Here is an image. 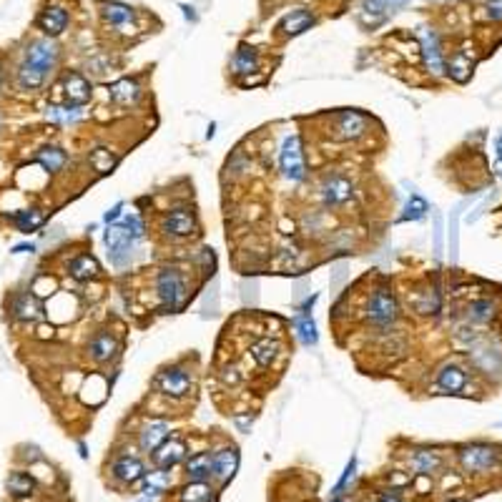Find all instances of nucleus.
<instances>
[{
    "instance_id": "nucleus-30",
    "label": "nucleus",
    "mask_w": 502,
    "mask_h": 502,
    "mask_svg": "<svg viewBox=\"0 0 502 502\" xmlns=\"http://www.w3.org/2000/svg\"><path fill=\"white\" fill-rule=\"evenodd\" d=\"M234 71L239 76H249V73H257L259 71V58H257V51L249 46V43H241L234 55Z\"/></svg>"
},
{
    "instance_id": "nucleus-38",
    "label": "nucleus",
    "mask_w": 502,
    "mask_h": 502,
    "mask_svg": "<svg viewBox=\"0 0 502 502\" xmlns=\"http://www.w3.org/2000/svg\"><path fill=\"white\" fill-rule=\"evenodd\" d=\"M168 490V475L164 469H156V472H146L144 475V495L146 497H159L161 492Z\"/></svg>"
},
{
    "instance_id": "nucleus-8",
    "label": "nucleus",
    "mask_w": 502,
    "mask_h": 502,
    "mask_svg": "<svg viewBox=\"0 0 502 502\" xmlns=\"http://www.w3.org/2000/svg\"><path fill=\"white\" fill-rule=\"evenodd\" d=\"M419 43H422V58H424V68L432 76H442L444 73V60H442V51H440V40L432 33L430 28H419Z\"/></svg>"
},
{
    "instance_id": "nucleus-36",
    "label": "nucleus",
    "mask_w": 502,
    "mask_h": 502,
    "mask_svg": "<svg viewBox=\"0 0 502 502\" xmlns=\"http://www.w3.org/2000/svg\"><path fill=\"white\" fill-rule=\"evenodd\" d=\"M181 502H214V490L206 483H196L191 480V485H186L179 495Z\"/></svg>"
},
{
    "instance_id": "nucleus-32",
    "label": "nucleus",
    "mask_w": 502,
    "mask_h": 502,
    "mask_svg": "<svg viewBox=\"0 0 502 502\" xmlns=\"http://www.w3.org/2000/svg\"><path fill=\"white\" fill-rule=\"evenodd\" d=\"M449 78H455L457 83H467L469 76H472V58L467 53H457L455 58L449 60L447 66H444Z\"/></svg>"
},
{
    "instance_id": "nucleus-33",
    "label": "nucleus",
    "mask_w": 502,
    "mask_h": 502,
    "mask_svg": "<svg viewBox=\"0 0 502 502\" xmlns=\"http://www.w3.org/2000/svg\"><path fill=\"white\" fill-rule=\"evenodd\" d=\"M387 18V3L384 0H364L362 3V23L370 28H376Z\"/></svg>"
},
{
    "instance_id": "nucleus-9",
    "label": "nucleus",
    "mask_w": 502,
    "mask_h": 502,
    "mask_svg": "<svg viewBox=\"0 0 502 502\" xmlns=\"http://www.w3.org/2000/svg\"><path fill=\"white\" fill-rule=\"evenodd\" d=\"M239 469V449L236 447H221L211 455V475L218 483H229Z\"/></svg>"
},
{
    "instance_id": "nucleus-28",
    "label": "nucleus",
    "mask_w": 502,
    "mask_h": 502,
    "mask_svg": "<svg viewBox=\"0 0 502 502\" xmlns=\"http://www.w3.org/2000/svg\"><path fill=\"white\" fill-rule=\"evenodd\" d=\"M294 329H297L299 342L304 344V347H317L319 342L317 324H314V319H311L306 311H299L297 317H294Z\"/></svg>"
},
{
    "instance_id": "nucleus-20",
    "label": "nucleus",
    "mask_w": 502,
    "mask_h": 502,
    "mask_svg": "<svg viewBox=\"0 0 502 502\" xmlns=\"http://www.w3.org/2000/svg\"><path fill=\"white\" fill-rule=\"evenodd\" d=\"M437 384H440V390L449 392V395H457V392L465 390V384H467V374H465L462 367H457V364H444L440 374H437Z\"/></svg>"
},
{
    "instance_id": "nucleus-5",
    "label": "nucleus",
    "mask_w": 502,
    "mask_h": 502,
    "mask_svg": "<svg viewBox=\"0 0 502 502\" xmlns=\"http://www.w3.org/2000/svg\"><path fill=\"white\" fill-rule=\"evenodd\" d=\"M161 229L164 234L173 239H184V236H191L196 232V216H193L191 209H186V206H173L168 211L164 214L161 218Z\"/></svg>"
},
{
    "instance_id": "nucleus-10",
    "label": "nucleus",
    "mask_w": 502,
    "mask_h": 502,
    "mask_svg": "<svg viewBox=\"0 0 502 502\" xmlns=\"http://www.w3.org/2000/svg\"><path fill=\"white\" fill-rule=\"evenodd\" d=\"M354 196V186L344 176H329L322 184V201L324 206H342Z\"/></svg>"
},
{
    "instance_id": "nucleus-3",
    "label": "nucleus",
    "mask_w": 502,
    "mask_h": 502,
    "mask_svg": "<svg viewBox=\"0 0 502 502\" xmlns=\"http://www.w3.org/2000/svg\"><path fill=\"white\" fill-rule=\"evenodd\" d=\"M279 168L284 173V179L294 181V184L306 179L304 151H302V141H299V136H286L284 139L282 151H279Z\"/></svg>"
},
{
    "instance_id": "nucleus-53",
    "label": "nucleus",
    "mask_w": 502,
    "mask_h": 502,
    "mask_svg": "<svg viewBox=\"0 0 502 502\" xmlns=\"http://www.w3.org/2000/svg\"><path fill=\"white\" fill-rule=\"evenodd\" d=\"M334 502H342V500H334Z\"/></svg>"
},
{
    "instance_id": "nucleus-49",
    "label": "nucleus",
    "mask_w": 502,
    "mask_h": 502,
    "mask_svg": "<svg viewBox=\"0 0 502 502\" xmlns=\"http://www.w3.org/2000/svg\"><path fill=\"white\" fill-rule=\"evenodd\" d=\"M495 148H497V156L502 159V133L497 136V141H495Z\"/></svg>"
},
{
    "instance_id": "nucleus-45",
    "label": "nucleus",
    "mask_w": 502,
    "mask_h": 502,
    "mask_svg": "<svg viewBox=\"0 0 502 502\" xmlns=\"http://www.w3.org/2000/svg\"><path fill=\"white\" fill-rule=\"evenodd\" d=\"M121 211H123V204H116V206H113L111 211L106 214V224H108V226L116 224V221L121 218Z\"/></svg>"
},
{
    "instance_id": "nucleus-29",
    "label": "nucleus",
    "mask_w": 502,
    "mask_h": 502,
    "mask_svg": "<svg viewBox=\"0 0 502 502\" xmlns=\"http://www.w3.org/2000/svg\"><path fill=\"white\" fill-rule=\"evenodd\" d=\"M46 221V211L43 209H26V211L13 214V224L18 226V232L23 234H33L38 232L40 226Z\"/></svg>"
},
{
    "instance_id": "nucleus-50",
    "label": "nucleus",
    "mask_w": 502,
    "mask_h": 502,
    "mask_svg": "<svg viewBox=\"0 0 502 502\" xmlns=\"http://www.w3.org/2000/svg\"><path fill=\"white\" fill-rule=\"evenodd\" d=\"M495 173H497V176H500V179H502V159L495 164Z\"/></svg>"
},
{
    "instance_id": "nucleus-48",
    "label": "nucleus",
    "mask_w": 502,
    "mask_h": 502,
    "mask_svg": "<svg viewBox=\"0 0 502 502\" xmlns=\"http://www.w3.org/2000/svg\"><path fill=\"white\" fill-rule=\"evenodd\" d=\"M181 10H184V15H186V18L196 20V13H193V8H189V6H181Z\"/></svg>"
},
{
    "instance_id": "nucleus-14",
    "label": "nucleus",
    "mask_w": 502,
    "mask_h": 502,
    "mask_svg": "<svg viewBox=\"0 0 502 502\" xmlns=\"http://www.w3.org/2000/svg\"><path fill=\"white\" fill-rule=\"evenodd\" d=\"M68 26V13L60 6H48L43 13L38 15V28L48 38H58Z\"/></svg>"
},
{
    "instance_id": "nucleus-34",
    "label": "nucleus",
    "mask_w": 502,
    "mask_h": 502,
    "mask_svg": "<svg viewBox=\"0 0 502 502\" xmlns=\"http://www.w3.org/2000/svg\"><path fill=\"white\" fill-rule=\"evenodd\" d=\"M495 317V302L492 299H475L467 306V319L475 324H487L490 319Z\"/></svg>"
},
{
    "instance_id": "nucleus-7",
    "label": "nucleus",
    "mask_w": 502,
    "mask_h": 502,
    "mask_svg": "<svg viewBox=\"0 0 502 502\" xmlns=\"http://www.w3.org/2000/svg\"><path fill=\"white\" fill-rule=\"evenodd\" d=\"M460 465L467 472H487L497 465V452L487 444H472L460 452Z\"/></svg>"
},
{
    "instance_id": "nucleus-19",
    "label": "nucleus",
    "mask_w": 502,
    "mask_h": 502,
    "mask_svg": "<svg viewBox=\"0 0 502 502\" xmlns=\"http://www.w3.org/2000/svg\"><path fill=\"white\" fill-rule=\"evenodd\" d=\"M113 475H116V480H121V483L133 485L139 483V480H144L146 467L139 457H121V460H116V465H113Z\"/></svg>"
},
{
    "instance_id": "nucleus-39",
    "label": "nucleus",
    "mask_w": 502,
    "mask_h": 502,
    "mask_svg": "<svg viewBox=\"0 0 502 502\" xmlns=\"http://www.w3.org/2000/svg\"><path fill=\"white\" fill-rule=\"evenodd\" d=\"M412 467L419 472V475H432L440 467V455L430 452V449H419L415 457H412Z\"/></svg>"
},
{
    "instance_id": "nucleus-11",
    "label": "nucleus",
    "mask_w": 502,
    "mask_h": 502,
    "mask_svg": "<svg viewBox=\"0 0 502 502\" xmlns=\"http://www.w3.org/2000/svg\"><path fill=\"white\" fill-rule=\"evenodd\" d=\"M23 60L33 63V66L46 68V71H51V68L55 66V60H58V48H55V43L51 38L33 40V43L26 48V55H23Z\"/></svg>"
},
{
    "instance_id": "nucleus-25",
    "label": "nucleus",
    "mask_w": 502,
    "mask_h": 502,
    "mask_svg": "<svg viewBox=\"0 0 502 502\" xmlns=\"http://www.w3.org/2000/svg\"><path fill=\"white\" fill-rule=\"evenodd\" d=\"M35 161H38L43 168H46L48 173H58L66 168V151L63 148H58V146H43L38 151V156H35Z\"/></svg>"
},
{
    "instance_id": "nucleus-6",
    "label": "nucleus",
    "mask_w": 502,
    "mask_h": 502,
    "mask_svg": "<svg viewBox=\"0 0 502 502\" xmlns=\"http://www.w3.org/2000/svg\"><path fill=\"white\" fill-rule=\"evenodd\" d=\"M153 384H156L166 397L181 399V397H186L189 390H191V374H189L184 367H168V370H164L156 376Z\"/></svg>"
},
{
    "instance_id": "nucleus-22",
    "label": "nucleus",
    "mask_w": 502,
    "mask_h": 502,
    "mask_svg": "<svg viewBox=\"0 0 502 502\" xmlns=\"http://www.w3.org/2000/svg\"><path fill=\"white\" fill-rule=\"evenodd\" d=\"M13 317L20 322H35V319L43 317V309H40L38 299L33 294H18L13 299Z\"/></svg>"
},
{
    "instance_id": "nucleus-51",
    "label": "nucleus",
    "mask_w": 502,
    "mask_h": 502,
    "mask_svg": "<svg viewBox=\"0 0 502 502\" xmlns=\"http://www.w3.org/2000/svg\"><path fill=\"white\" fill-rule=\"evenodd\" d=\"M0 86H3V66H0Z\"/></svg>"
},
{
    "instance_id": "nucleus-12",
    "label": "nucleus",
    "mask_w": 502,
    "mask_h": 502,
    "mask_svg": "<svg viewBox=\"0 0 502 502\" xmlns=\"http://www.w3.org/2000/svg\"><path fill=\"white\" fill-rule=\"evenodd\" d=\"M367 125H370V121H367V116H362L359 111H342L337 116V125H334V131H337L339 139L354 141V139H359V136L367 133Z\"/></svg>"
},
{
    "instance_id": "nucleus-24",
    "label": "nucleus",
    "mask_w": 502,
    "mask_h": 502,
    "mask_svg": "<svg viewBox=\"0 0 502 502\" xmlns=\"http://www.w3.org/2000/svg\"><path fill=\"white\" fill-rule=\"evenodd\" d=\"M314 26V15L306 10V8H299V10H291L284 20H282V31L286 35H302L304 31Z\"/></svg>"
},
{
    "instance_id": "nucleus-35",
    "label": "nucleus",
    "mask_w": 502,
    "mask_h": 502,
    "mask_svg": "<svg viewBox=\"0 0 502 502\" xmlns=\"http://www.w3.org/2000/svg\"><path fill=\"white\" fill-rule=\"evenodd\" d=\"M48 119L58 125H73L83 119V111H80V106H51Z\"/></svg>"
},
{
    "instance_id": "nucleus-1",
    "label": "nucleus",
    "mask_w": 502,
    "mask_h": 502,
    "mask_svg": "<svg viewBox=\"0 0 502 502\" xmlns=\"http://www.w3.org/2000/svg\"><path fill=\"white\" fill-rule=\"evenodd\" d=\"M397 317H399V302H397L395 291L384 284L376 286L370 299V304H367V319H370L374 327L384 329V327L395 324Z\"/></svg>"
},
{
    "instance_id": "nucleus-37",
    "label": "nucleus",
    "mask_w": 502,
    "mask_h": 502,
    "mask_svg": "<svg viewBox=\"0 0 502 502\" xmlns=\"http://www.w3.org/2000/svg\"><path fill=\"white\" fill-rule=\"evenodd\" d=\"M88 161H91L93 171H98V173H111L113 168H116V156H113L111 148H106V146L93 148L91 156H88Z\"/></svg>"
},
{
    "instance_id": "nucleus-23",
    "label": "nucleus",
    "mask_w": 502,
    "mask_h": 502,
    "mask_svg": "<svg viewBox=\"0 0 502 502\" xmlns=\"http://www.w3.org/2000/svg\"><path fill=\"white\" fill-rule=\"evenodd\" d=\"M46 76H48L46 68L33 66V63L23 60L18 68V86L23 88V91H35V88H40L46 83Z\"/></svg>"
},
{
    "instance_id": "nucleus-42",
    "label": "nucleus",
    "mask_w": 502,
    "mask_h": 502,
    "mask_svg": "<svg viewBox=\"0 0 502 502\" xmlns=\"http://www.w3.org/2000/svg\"><path fill=\"white\" fill-rule=\"evenodd\" d=\"M354 475H357V460H354V457H352L349 460V465H347V469H344V475H342V480H339L337 483V487H334V497H339L344 492V487H347V485L352 483V480H354Z\"/></svg>"
},
{
    "instance_id": "nucleus-52",
    "label": "nucleus",
    "mask_w": 502,
    "mask_h": 502,
    "mask_svg": "<svg viewBox=\"0 0 502 502\" xmlns=\"http://www.w3.org/2000/svg\"><path fill=\"white\" fill-rule=\"evenodd\" d=\"M139 502H153V497H146V500H139Z\"/></svg>"
},
{
    "instance_id": "nucleus-17",
    "label": "nucleus",
    "mask_w": 502,
    "mask_h": 502,
    "mask_svg": "<svg viewBox=\"0 0 502 502\" xmlns=\"http://www.w3.org/2000/svg\"><path fill=\"white\" fill-rule=\"evenodd\" d=\"M116 352H119V342H116V337L113 334H108V331H101V334H96V337L91 339V344H88V354H91L93 362H111L113 357H116Z\"/></svg>"
},
{
    "instance_id": "nucleus-46",
    "label": "nucleus",
    "mask_w": 502,
    "mask_h": 502,
    "mask_svg": "<svg viewBox=\"0 0 502 502\" xmlns=\"http://www.w3.org/2000/svg\"><path fill=\"white\" fill-rule=\"evenodd\" d=\"M234 422L239 424V430H241V432H246V430H249V424H251V417H249V419H241V417H236V419H234Z\"/></svg>"
},
{
    "instance_id": "nucleus-18",
    "label": "nucleus",
    "mask_w": 502,
    "mask_h": 502,
    "mask_svg": "<svg viewBox=\"0 0 502 502\" xmlns=\"http://www.w3.org/2000/svg\"><path fill=\"white\" fill-rule=\"evenodd\" d=\"M186 455V444L181 440H166L156 452H153V460L159 465V469H171L184 460Z\"/></svg>"
},
{
    "instance_id": "nucleus-21",
    "label": "nucleus",
    "mask_w": 502,
    "mask_h": 502,
    "mask_svg": "<svg viewBox=\"0 0 502 502\" xmlns=\"http://www.w3.org/2000/svg\"><path fill=\"white\" fill-rule=\"evenodd\" d=\"M108 96H111V101L113 103H119V106H131V103H136V101L141 98V88L136 80L121 78L111 86Z\"/></svg>"
},
{
    "instance_id": "nucleus-2",
    "label": "nucleus",
    "mask_w": 502,
    "mask_h": 502,
    "mask_svg": "<svg viewBox=\"0 0 502 502\" xmlns=\"http://www.w3.org/2000/svg\"><path fill=\"white\" fill-rule=\"evenodd\" d=\"M156 286H159L161 304H164L166 311H179L186 304V282L179 269H173V266L161 269Z\"/></svg>"
},
{
    "instance_id": "nucleus-15",
    "label": "nucleus",
    "mask_w": 502,
    "mask_h": 502,
    "mask_svg": "<svg viewBox=\"0 0 502 502\" xmlns=\"http://www.w3.org/2000/svg\"><path fill=\"white\" fill-rule=\"evenodd\" d=\"M168 430H171V424L166 422V419H151V422L141 430V437H139L141 447H144L146 452H156V449L168 440Z\"/></svg>"
},
{
    "instance_id": "nucleus-4",
    "label": "nucleus",
    "mask_w": 502,
    "mask_h": 502,
    "mask_svg": "<svg viewBox=\"0 0 502 502\" xmlns=\"http://www.w3.org/2000/svg\"><path fill=\"white\" fill-rule=\"evenodd\" d=\"M103 241H106L108 257H111V261L116 266H123L125 261L131 259V251H133V244H136V239H133V234L125 229V224H111L108 226Z\"/></svg>"
},
{
    "instance_id": "nucleus-47",
    "label": "nucleus",
    "mask_w": 502,
    "mask_h": 502,
    "mask_svg": "<svg viewBox=\"0 0 502 502\" xmlns=\"http://www.w3.org/2000/svg\"><path fill=\"white\" fill-rule=\"evenodd\" d=\"M379 502H402L397 495H392V492H384L382 497H379Z\"/></svg>"
},
{
    "instance_id": "nucleus-13",
    "label": "nucleus",
    "mask_w": 502,
    "mask_h": 502,
    "mask_svg": "<svg viewBox=\"0 0 502 502\" xmlns=\"http://www.w3.org/2000/svg\"><path fill=\"white\" fill-rule=\"evenodd\" d=\"M103 20L106 23H111L113 28H119L121 33H131L133 31V18H136V13H133L131 6H125V3H106L103 6Z\"/></svg>"
},
{
    "instance_id": "nucleus-44",
    "label": "nucleus",
    "mask_w": 502,
    "mask_h": 502,
    "mask_svg": "<svg viewBox=\"0 0 502 502\" xmlns=\"http://www.w3.org/2000/svg\"><path fill=\"white\" fill-rule=\"evenodd\" d=\"M487 15L492 20H502V0H487Z\"/></svg>"
},
{
    "instance_id": "nucleus-26",
    "label": "nucleus",
    "mask_w": 502,
    "mask_h": 502,
    "mask_svg": "<svg viewBox=\"0 0 502 502\" xmlns=\"http://www.w3.org/2000/svg\"><path fill=\"white\" fill-rule=\"evenodd\" d=\"M68 271H71L73 279H78V282H91V279L98 277V261L91 257V254H80V257H76L71 261V266H68Z\"/></svg>"
},
{
    "instance_id": "nucleus-43",
    "label": "nucleus",
    "mask_w": 502,
    "mask_h": 502,
    "mask_svg": "<svg viewBox=\"0 0 502 502\" xmlns=\"http://www.w3.org/2000/svg\"><path fill=\"white\" fill-rule=\"evenodd\" d=\"M125 229L133 234V239L139 241V239H144V234H146V224H144V218L139 216V214H131V216H125Z\"/></svg>"
},
{
    "instance_id": "nucleus-40",
    "label": "nucleus",
    "mask_w": 502,
    "mask_h": 502,
    "mask_svg": "<svg viewBox=\"0 0 502 502\" xmlns=\"http://www.w3.org/2000/svg\"><path fill=\"white\" fill-rule=\"evenodd\" d=\"M35 487V480L26 472H13V475L8 477V490L13 492L15 497H28L33 492Z\"/></svg>"
},
{
    "instance_id": "nucleus-16",
    "label": "nucleus",
    "mask_w": 502,
    "mask_h": 502,
    "mask_svg": "<svg viewBox=\"0 0 502 502\" xmlns=\"http://www.w3.org/2000/svg\"><path fill=\"white\" fill-rule=\"evenodd\" d=\"M63 91H66V98L71 106H83V103L91 101V86L80 73H68L63 78Z\"/></svg>"
},
{
    "instance_id": "nucleus-41",
    "label": "nucleus",
    "mask_w": 502,
    "mask_h": 502,
    "mask_svg": "<svg viewBox=\"0 0 502 502\" xmlns=\"http://www.w3.org/2000/svg\"><path fill=\"white\" fill-rule=\"evenodd\" d=\"M430 211V206H427V201H424L422 196H417V193H412V198L407 201V206H404V214H402V221H419V218L424 216V214Z\"/></svg>"
},
{
    "instance_id": "nucleus-27",
    "label": "nucleus",
    "mask_w": 502,
    "mask_h": 502,
    "mask_svg": "<svg viewBox=\"0 0 502 502\" xmlns=\"http://www.w3.org/2000/svg\"><path fill=\"white\" fill-rule=\"evenodd\" d=\"M279 354V342L277 339H259V342L251 344V359L259 364V367H269Z\"/></svg>"
},
{
    "instance_id": "nucleus-31",
    "label": "nucleus",
    "mask_w": 502,
    "mask_h": 502,
    "mask_svg": "<svg viewBox=\"0 0 502 502\" xmlns=\"http://www.w3.org/2000/svg\"><path fill=\"white\" fill-rule=\"evenodd\" d=\"M186 475L189 480L204 483L206 477H211V452H198L186 462Z\"/></svg>"
}]
</instances>
